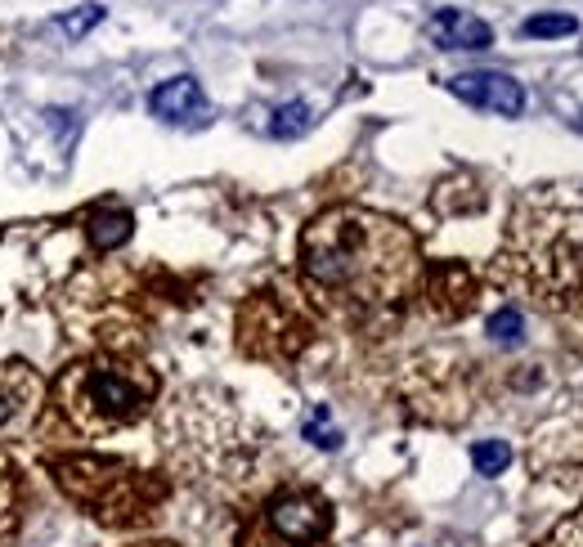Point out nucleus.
Listing matches in <instances>:
<instances>
[{
  "mask_svg": "<svg viewBox=\"0 0 583 547\" xmlns=\"http://www.w3.org/2000/svg\"><path fill=\"white\" fill-rule=\"evenodd\" d=\"M422 247L409 225L373 206H328L301 230V283L345 323H386L422 287Z\"/></svg>",
  "mask_w": 583,
  "mask_h": 547,
  "instance_id": "obj_1",
  "label": "nucleus"
},
{
  "mask_svg": "<svg viewBox=\"0 0 583 547\" xmlns=\"http://www.w3.org/2000/svg\"><path fill=\"white\" fill-rule=\"evenodd\" d=\"M494 283L583 333V189L543 184L516 197Z\"/></svg>",
  "mask_w": 583,
  "mask_h": 547,
  "instance_id": "obj_2",
  "label": "nucleus"
},
{
  "mask_svg": "<svg viewBox=\"0 0 583 547\" xmlns=\"http://www.w3.org/2000/svg\"><path fill=\"white\" fill-rule=\"evenodd\" d=\"M162 440L171 463L193 480L202 476L215 485H243L257 476L261 435L224 391L193 386L171 399L162 413Z\"/></svg>",
  "mask_w": 583,
  "mask_h": 547,
  "instance_id": "obj_3",
  "label": "nucleus"
},
{
  "mask_svg": "<svg viewBox=\"0 0 583 547\" xmlns=\"http://www.w3.org/2000/svg\"><path fill=\"white\" fill-rule=\"evenodd\" d=\"M158 395V373L127 351H99L90 359H77L54 382V404L63 422L86 440H103V435L140 426L153 413Z\"/></svg>",
  "mask_w": 583,
  "mask_h": 547,
  "instance_id": "obj_4",
  "label": "nucleus"
},
{
  "mask_svg": "<svg viewBox=\"0 0 583 547\" xmlns=\"http://www.w3.org/2000/svg\"><path fill=\"white\" fill-rule=\"evenodd\" d=\"M50 476L59 489L99 525L131 529L162 511L171 485L158 472H140L122 458H99V454H54Z\"/></svg>",
  "mask_w": 583,
  "mask_h": 547,
  "instance_id": "obj_5",
  "label": "nucleus"
},
{
  "mask_svg": "<svg viewBox=\"0 0 583 547\" xmlns=\"http://www.w3.org/2000/svg\"><path fill=\"white\" fill-rule=\"evenodd\" d=\"M319 333L314 323V310L305 305L301 292H292L288 283H270V287H257L239 314H233V337H239V351L257 364H274V368H288L296 364L310 342Z\"/></svg>",
  "mask_w": 583,
  "mask_h": 547,
  "instance_id": "obj_6",
  "label": "nucleus"
},
{
  "mask_svg": "<svg viewBox=\"0 0 583 547\" xmlns=\"http://www.w3.org/2000/svg\"><path fill=\"white\" fill-rule=\"evenodd\" d=\"M332 525V503L314 485H283L243 525L239 547H328Z\"/></svg>",
  "mask_w": 583,
  "mask_h": 547,
  "instance_id": "obj_7",
  "label": "nucleus"
},
{
  "mask_svg": "<svg viewBox=\"0 0 583 547\" xmlns=\"http://www.w3.org/2000/svg\"><path fill=\"white\" fill-rule=\"evenodd\" d=\"M404 399L426 422H462L476 404V368L449 351L418 355L404 373Z\"/></svg>",
  "mask_w": 583,
  "mask_h": 547,
  "instance_id": "obj_8",
  "label": "nucleus"
},
{
  "mask_svg": "<svg viewBox=\"0 0 583 547\" xmlns=\"http://www.w3.org/2000/svg\"><path fill=\"white\" fill-rule=\"evenodd\" d=\"M525 467L539 485L583 498V408L556 413L530 435Z\"/></svg>",
  "mask_w": 583,
  "mask_h": 547,
  "instance_id": "obj_9",
  "label": "nucleus"
},
{
  "mask_svg": "<svg viewBox=\"0 0 583 547\" xmlns=\"http://www.w3.org/2000/svg\"><path fill=\"white\" fill-rule=\"evenodd\" d=\"M418 301L435 323H458L481 305V274L462 261H435L422 270Z\"/></svg>",
  "mask_w": 583,
  "mask_h": 547,
  "instance_id": "obj_10",
  "label": "nucleus"
},
{
  "mask_svg": "<svg viewBox=\"0 0 583 547\" xmlns=\"http://www.w3.org/2000/svg\"><path fill=\"white\" fill-rule=\"evenodd\" d=\"M449 90L462 103L485 108V113H499V118H521L525 113V90L507 72H490V68L458 72V77H449Z\"/></svg>",
  "mask_w": 583,
  "mask_h": 547,
  "instance_id": "obj_11",
  "label": "nucleus"
},
{
  "mask_svg": "<svg viewBox=\"0 0 583 547\" xmlns=\"http://www.w3.org/2000/svg\"><path fill=\"white\" fill-rule=\"evenodd\" d=\"M149 113L162 118V122H171V126H193V122H207V118H211V103H207L198 77L180 72V77L153 85V94H149Z\"/></svg>",
  "mask_w": 583,
  "mask_h": 547,
  "instance_id": "obj_12",
  "label": "nucleus"
},
{
  "mask_svg": "<svg viewBox=\"0 0 583 547\" xmlns=\"http://www.w3.org/2000/svg\"><path fill=\"white\" fill-rule=\"evenodd\" d=\"M426 37L440 50H490L494 45V28L476 19L472 10H435L426 19Z\"/></svg>",
  "mask_w": 583,
  "mask_h": 547,
  "instance_id": "obj_13",
  "label": "nucleus"
},
{
  "mask_svg": "<svg viewBox=\"0 0 583 547\" xmlns=\"http://www.w3.org/2000/svg\"><path fill=\"white\" fill-rule=\"evenodd\" d=\"M37 399H41V377L23 359L0 364V430L28 422L32 408H37Z\"/></svg>",
  "mask_w": 583,
  "mask_h": 547,
  "instance_id": "obj_14",
  "label": "nucleus"
},
{
  "mask_svg": "<svg viewBox=\"0 0 583 547\" xmlns=\"http://www.w3.org/2000/svg\"><path fill=\"white\" fill-rule=\"evenodd\" d=\"M23 525V476L10 454H0V547H10Z\"/></svg>",
  "mask_w": 583,
  "mask_h": 547,
  "instance_id": "obj_15",
  "label": "nucleus"
},
{
  "mask_svg": "<svg viewBox=\"0 0 583 547\" xmlns=\"http://www.w3.org/2000/svg\"><path fill=\"white\" fill-rule=\"evenodd\" d=\"M131 230H135V221L127 206H99V211H90V225H86L94 252H117L131 239Z\"/></svg>",
  "mask_w": 583,
  "mask_h": 547,
  "instance_id": "obj_16",
  "label": "nucleus"
},
{
  "mask_svg": "<svg viewBox=\"0 0 583 547\" xmlns=\"http://www.w3.org/2000/svg\"><path fill=\"white\" fill-rule=\"evenodd\" d=\"M310 126H314V113H310V103H301V99L274 108V118H270V135L274 140H301Z\"/></svg>",
  "mask_w": 583,
  "mask_h": 547,
  "instance_id": "obj_17",
  "label": "nucleus"
},
{
  "mask_svg": "<svg viewBox=\"0 0 583 547\" xmlns=\"http://www.w3.org/2000/svg\"><path fill=\"white\" fill-rule=\"evenodd\" d=\"M574 32H579L574 14H534V19L521 23L525 41H556V37H574Z\"/></svg>",
  "mask_w": 583,
  "mask_h": 547,
  "instance_id": "obj_18",
  "label": "nucleus"
},
{
  "mask_svg": "<svg viewBox=\"0 0 583 547\" xmlns=\"http://www.w3.org/2000/svg\"><path fill=\"white\" fill-rule=\"evenodd\" d=\"M301 435H305V440H310L314 449H341V430L332 426V413H328L323 404H314V408L305 413Z\"/></svg>",
  "mask_w": 583,
  "mask_h": 547,
  "instance_id": "obj_19",
  "label": "nucleus"
},
{
  "mask_svg": "<svg viewBox=\"0 0 583 547\" xmlns=\"http://www.w3.org/2000/svg\"><path fill=\"white\" fill-rule=\"evenodd\" d=\"M472 467L481 476H503L512 467V445L507 440H476L472 445Z\"/></svg>",
  "mask_w": 583,
  "mask_h": 547,
  "instance_id": "obj_20",
  "label": "nucleus"
},
{
  "mask_svg": "<svg viewBox=\"0 0 583 547\" xmlns=\"http://www.w3.org/2000/svg\"><path fill=\"white\" fill-rule=\"evenodd\" d=\"M103 6H94V0H90V6H77V10H68V14H59V32L68 37V41H81V37H90L99 23H103Z\"/></svg>",
  "mask_w": 583,
  "mask_h": 547,
  "instance_id": "obj_21",
  "label": "nucleus"
},
{
  "mask_svg": "<svg viewBox=\"0 0 583 547\" xmlns=\"http://www.w3.org/2000/svg\"><path fill=\"white\" fill-rule=\"evenodd\" d=\"M490 337L503 342V346H516V342L525 337V314L512 310V305H503V310L490 318Z\"/></svg>",
  "mask_w": 583,
  "mask_h": 547,
  "instance_id": "obj_22",
  "label": "nucleus"
},
{
  "mask_svg": "<svg viewBox=\"0 0 583 547\" xmlns=\"http://www.w3.org/2000/svg\"><path fill=\"white\" fill-rule=\"evenodd\" d=\"M543 547H583V507H579L570 520H561V525L543 538Z\"/></svg>",
  "mask_w": 583,
  "mask_h": 547,
  "instance_id": "obj_23",
  "label": "nucleus"
},
{
  "mask_svg": "<svg viewBox=\"0 0 583 547\" xmlns=\"http://www.w3.org/2000/svg\"><path fill=\"white\" fill-rule=\"evenodd\" d=\"M131 547H175V543H131Z\"/></svg>",
  "mask_w": 583,
  "mask_h": 547,
  "instance_id": "obj_24",
  "label": "nucleus"
},
{
  "mask_svg": "<svg viewBox=\"0 0 583 547\" xmlns=\"http://www.w3.org/2000/svg\"><path fill=\"white\" fill-rule=\"evenodd\" d=\"M574 131H583V113H579V118H574Z\"/></svg>",
  "mask_w": 583,
  "mask_h": 547,
  "instance_id": "obj_25",
  "label": "nucleus"
}]
</instances>
